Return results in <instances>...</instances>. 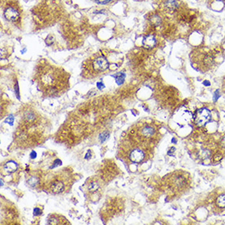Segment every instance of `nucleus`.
I'll use <instances>...</instances> for the list:
<instances>
[{"instance_id":"nucleus-16","label":"nucleus","mask_w":225,"mask_h":225,"mask_svg":"<svg viewBox=\"0 0 225 225\" xmlns=\"http://www.w3.org/2000/svg\"><path fill=\"white\" fill-rule=\"evenodd\" d=\"M150 21H151V24L154 25V26H159L161 24V18L159 16H157V15H153L150 18Z\"/></svg>"},{"instance_id":"nucleus-29","label":"nucleus","mask_w":225,"mask_h":225,"mask_svg":"<svg viewBox=\"0 0 225 225\" xmlns=\"http://www.w3.org/2000/svg\"><path fill=\"white\" fill-rule=\"evenodd\" d=\"M172 142H173V143H176V140L174 139V138H173V139H172Z\"/></svg>"},{"instance_id":"nucleus-14","label":"nucleus","mask_w":225,"mask_h":225,"mask_svg":"<svg viewBox=\"0 0 225 225\" xmlns=\"http://www.w3.org/2000/svg\"><path fill=\"white\" fill-rule=\"evenodd\" d=\"M113 77H115L116 79V82L118 85H121L124 84L125 80V77L126 74L123 72H119V73H116L113 75Z\"/></svg>"},{"instance_id":"nucleus-17","label":"nucleus","mask_w":225,"mask_h":225,"mask_svg":"<svg viewBox=\"0 0 225 225\" xmlns=\"http://www.w3.org/2000/svg\"><path fill=\"white\" fill-rule=\"evenodd\" d=\"M216 203L219 207L225 208V195H221V196L218 197Z\"/></svg>"},{"instance_id":"nucleus-10","label":"nucleus","mask_w":225,"mask_h":225,"mask_svg":"<svg viewBox=\"0 0 225 225\" xmlns=\"http://www.w3.org/2000/svg\"><path fill=\"white\" fill-rule=\"evenodd\" d=\"M49 224H69V221L62 215L59 214H51L48 218Z\"/></svg>"},{"instance_id":"nucleus-11","label":"nucleus","mask_w":225,"mask_h":225,"mask_svg":"<svg viewBox=\"0 0 225 225\" xmlns=\"http://www.w3.org/2000/svg\"><path fill=\"white\" fill-rule=\"evenodd\" d=\"M3 171L6 172L7 174H12L18 170V164L14 160H10L3 164Z\"/></svg>"},{"instance_id":"nucleus-21","label":"nucleus","mask_w":225,"mask_h":225,"mask_svg":"<svg viewBox=\"0 0 225 225\" xmlns=\"http://www.w3.org/2000/svg\"><path fill=\"white\" fill-rule=\"evenodd\" d=\"M210 156H211V152L208 150H203L200 154V157H201L202 159H206V158L210 157Z\"/></svg>"},{"instance_id":"nucleus-15","label":"nucleus","mask_w":225,"mask_h":225,"mask_svg":"<svg viewBox=\"0 0 225 225\" xmlns=\"http://www.w3.org/2000/svg\"><path fill=\"white\" fill-rule=\"evenodd\" d=\"M214 62V57L212 54H207L204 58V64L207 66H211Z\"/></svg>"},{"instance_id":"nucleus-7","label":"nucleus","mask_w":225,"mask_h":225,"mask_svg":"<svg viewBox=\"0 0 225 225\" xmlns=\"http://www.w3.org/2000/svg\"><path fill=\"white\" fill-rule=\"evenodd\" d=\"M211 120V112L208 109L201 108L197 111L194 121L195 124L198 126H204Z\"/></svg>"},{"instance_id":"nucleus-12","label":"nucleus","mask_w":225,"mask_h":225,"mask_svg":"<svg viewBox=\"0 0 225 225\" xmlns=\"http://www.w3.org/2000/svg\"><path fill=\"white\" fill-rule=\"evenodd\" d=\"M157 44V40L156 37L152 34H149L147 36L143 38V46L147 49H153Z\"/></svg>"},{"instance_id":"nucleus-26","label":"nucleus","mask_w":225,"mask_h":225,"mask_svg":"<svg viewBox=\"0 0 225 225\" xmlns=\"http://www.w3.org/2000/svg\"><path fill=\"white\" fill-rule=\"evenodd\" d=\"M203 84L205 86H210L211 85V83H210V81H208V80H205V81L203 82Z\"/></svg>"},{"instance_id":"nucleus-1","label":"nucleus","mask_w":225,"mask_h":225,"mask_svg":"<svg viewBox=\"0 0 225 225\" xmlns=\"http://www.w3.org/2000/svg\"><path fill=\"white\" fill-rule=\"evenodd\" d=\"M38 88L48 97H57L64 93L69 88V74L63 69L42 64L36 74Z\"/></svg>"},{"instance_id":"nucleus-8","label":"nucleus","mask_w":225,"mask_h":225,"mask_svg":"<svg viewBox=\"0 0 225 225\" xmlns=\"http://www.w3.org/2000/svg\"><path fill=\"white\" fill-rule=\"evenodd\" d=\"M85 188L88 193H96L97 192H99L101 188H102L101 179L97 177L89 178L85 182Z\"/></svg>"},{"instance_id":"nucleus-9","label":"nucleus","mask_w":225,"mask_h":225,"mask_svg":"<svg viewBox=\"0 0 225 225\" xmlns=\"http://www.w3.org/2000/svg\"><path fill=\"white\" fill-rule=\"evenodd\" d=\"M3 15H4V17L6 19L9 21H17L19 18H20V13L18 12L17 9H15L14 8H11V7H8L4 10V12H3Z\"/></svg>"},{"instance_id":"nucleus-4","label":"nucleus","mask_w":225,"mask_h":225,"mask_svg":"<svg viewBox=\"0 0 225 225\" xmlns=\"http://www.w3.org/2000/svg\"><path fill=\"white\" fill-rule=\"evenodd\" d=\"M110 67L107 58L98 53L91 57L84 66V74L87 77L93 76L105 72Z\"/></svg>"},{"instance_id":"nucleus-19","label":"nucleus","mask_w":225,"mask_h":225,"mask_svg":"<svg viewBox=\"0 0 225 225\" xmlns=\"http://www.w3.org/2000/svg\"><path fill=\"white\" fill-rule=\"evenodd\" d=\"M45 42L46 43H47V45H52L53 43H54L55 42V40H54V38H53V36L52 35H49L48 37L46 38V40H45Z\"/></svg>"},{"instance_id":"nucleus-23","label":"nucleus","mask_w":225,"mask_h":225,"mask_svg":"<svg viewBox=\"0 0 225 225\" xmlns=\"http://www.w3.org/2000/svg\"><path fill=\"white\" fill-rule=\"evenodd\" d=\"M220 97V91L219 90H216V91L214 93V102H217V100L219 99V97Z\"/></svg>"},{"instance_id":"nucleus-13","label":"nucleus","mask_w":225,"mask_h":225,"mask_svg":"<svg viewBox=\"0 0 225 225\" xmlns=\"http://www.w3.org/2000/svg\"><path fill=\"white\" fill-rule=\"evenodd\" d=\"M179 7V3L176 0H167L164 3V8L168 12H174Z\"/></svg>"},{"instance_id":"nucleus-24","label":"nucleus","mask_w":225,"mask_h":225,"mask_svg":"<svg viewBox=\"0 0 225 225\" xmlns=\"http://www.w3.org/2000/svg\"><path fill=\"white\" fill-rule=\"evenodd\" d=\"M112 0H105V1H103V2H98V1H96L97 3H99V4H103V5H105V4H107V3H111Z\"/></svg>"},{"instance_id":"nucleus-18","label":"nucleus","mask_w":225,"mask_h":225,"mask_svg":"<svg viewBox=\"0 0 225 225\" xmlns=\"http://www.w3.org/2000/svg\"><path fill=\"white\" fill-rule=\"evenodd\" d=\"M99 139H100V142L101 143H104L105 142L106 140L109 137V133L108 132H103V134H100V136H99Z\"/></svg>"},{"instance_id":"nucleus-5","label":"nucleus","mask_w":225,"mask_h":225,"mask_svg":"<svg viewBox=\"0 0 225 225\" xmlns=\"http://www.w3.org/2000/svg\"><path fill=\"white\" fill-rule=\"evenodd\" d=\"M157 132V128L154 125L150 124H143L137 126L134 133L141 140H150L156 137Z\"/></svg>"},{"instance_id":"nucleus-28","label":"nucleus","mask_w":225,"mask_h":225,"mask_svg":"<svg viewBox=\"0 0 225 225\" xmlns=\"http://www.w3.org/2000/svg\"><path fill=\"white\" fill-rule=\"evenodd\" d=\"M221 146H222L223 147H224L225 148V137L223 138L222 139V141H221Z\"/></svg>"},{"instance_id":"nucleus-3","label":"nucleus","mask_w":225,"mask_h":225,"mask_svg":"<svg viewBox=\"0 0 225 225\" xmlns=\"http://www.w3.org/2000/svg\"><path fill=\"white\" fill-rule=\"evenodd\" d=\"M74 178L71 172L68 170L58 172L49 178V180L44 179L42 186L44 191L53 195L64 193L71 188Z\"/></svg>"},{"instance_id":"nucleus-25","label":"nucleus","mask_w":225,"mask_h":225,"mask_svg":"<svg viewBox=\"0 0 225 225\" xmlns=\"http://www.w3.org/2000/svg\"><path fill=\"white\" fill-rule=\"evenodd\" d=\"M97 87H98L99 89H102V88H104L105 86H104V84H103V83H97Z\"/></svg>"},{"instance_id":"nucleus-2","label":"nucleus","mask_w":225,"mask_h":225,"mask_svg":"<svg viewBox=\"0 0 225 225\" xmlns=\"http://www.w3.org/2000/svg\"><path fill=\"white\" fill-rule=\"evenodd\" d=\"M147 157V151L134 138L126 137L120 142L118 157L127 164H140Z\"/></svg>"},{"instance_id":"nucleus-27","label":"nucleus","mask_w":225,"mask_h":225,"mask_svg":"<svg viewBox=\"0 0 225 225\" xmlns=\"http://www.w3.org/2000/svg\"><path fill=\"white\" fill-rule=\"evenodd\" d=\"M30 157H31L32 159H34L36 157V153H35V151H32L31 154H30Z\"/></svg>"},{"instance_id":"nucleus-20","label":"nucleus","mask_w":225,"mask_h":225,"mask_svg":"<svg viewBox=\"0 0 225 225\" xmlns=\"http://www.w3.org/2000/svg\"><path fill=\"white\" fill-rule=\"evenodd\" d=\"M181 180H182V179L181 177H177L174 179V183L173 185L174 187H177V188H180L181 186L183 185V183H181Z\"/></svg>"},{"instance_id":"nucleus-6","label":"nucleus","mask_w":225,"mask_h":225,"mask_svg":"<svg viewBox=\"0 0 225 225\" xmlns=\"http://www.w3.org/2000/svg\"><path fill=\"white\" fill-rule=\"evenodd\" d=\"M26 183L30 188H42L43 183V177L42 173L39 170L29 172V174L26 176Z\"/></svg>"},{"instance_id":"nucleus-22","label":"nucleus","mask_w":225,"mask_h":225,"mask_svg":"<svg viewBox=\"0 0 225 225\" xmlns=\"http://www.w3.org/2000/svg\"><path fill=\"white\" fill-rule=\"evenodd\" d=\"M43 213V211H41L40 209L39 208H34V216H39L40 214Z\"/></svg>"}]
</instances>
